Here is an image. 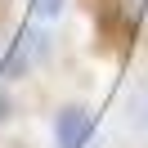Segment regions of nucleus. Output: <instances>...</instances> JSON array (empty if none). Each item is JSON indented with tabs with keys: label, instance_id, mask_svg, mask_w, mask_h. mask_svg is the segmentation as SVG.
Segmentation results:
<instances>
[{
	"label": "nucleus",
	"instance_id": "7ed1b4c3",
	"mask_svg": "<svg viewBox=\"0 0 148 148\" xmlns=\"http://www.w3.org/2000/svg\"><path fill=\"white\" fill-rule=\"evenodd\" d=\"M63 5L67 0H32V18L36 23H54L58 14H63Z\"/></svg>",
	"mask_w": 148,
	"mask_h": 148
},
{
	"label": "nucleus",
	"instance_id": "f257e3e1",
	"mask_svg": "<svg viewBox=\"0 0 148 148\" xmlns=\"http://www.w3.org/2000/svg\"><path fill=\"white\" fill-rule=\"evenodd\" d=\"M94 139V117L81 103H67L54 112V148H90Z\"/></svg>",
	"mask_w": 148,
	"mask_h": 148
},
{
	"label": "nucleus",
	"instance_id": "f03ea898",
	"mask_svg": "<svg viewBox=\"0 0 148 148\" xmlns=\"http://www.w3.org/2000/svg\"><path fill=\"white\" fill-rule=\"evenodd\" d=\"M45 49H49L45 32H40V27H27V32L9 45V54L0 58V76H23V72H32V63L45 58Z\"/></svg>",
	"mask_w": 148,
	"mask_h": 148
}]
</instances>
